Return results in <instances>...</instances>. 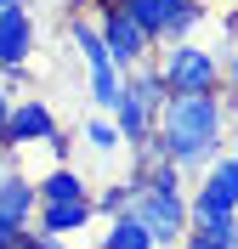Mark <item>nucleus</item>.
I'll list each match as a JSON object with an SVG mask.
<instances>
[{
    "instance_id": "nucleus-1",
    "label": "nucleus",
    "mask_w": 238,
    "mask_h": 249,
    "mask_svg": "<svg viewBox=\"0 0 238 249\" xmlns=\"http://www.w3.org/2000/svg\"><path fill=\"white\" fill-rule=\"evenodd\" d=\"M233 108L221 91H170L153 113V142L182 176H199L216 153H227Z\"/></svg>"
},
{
    "instance_id": "nucleus-2",
    "label": "nucleus",
    "mask_w": 238,
    "mask_h": 249,
    "mask_svg": "<svg viewBox=\"0 0 238 249\" xmlns=\"http://www.w3.org/2000/svg\"><path fill=\"white\" fill-rule=\"evenodd\" d=\"M130 215L142 221L147 232H153L159 249H176L182 238H187V176L176 170L170 159H159L153 170L136 181V198H130Z\"/></svg>"
},
{
    "instance_id": "nucleus-3",
    "label": "nucleus",
    "mask_w": 238,
    "mask_h": 249,
    "mask_svg": "<svg viewBox=\"0 0 238 249\" xmlns=\"http://www.w3.org/2000/svg\"><path fill=\"white\" fill-rule=\"evenodd\" d=\"M153 68L165 91H221V51L204 40H165L153 46Z\"/></svg>"
},
{
    "instance_id": "nucleus-4",
    "label": "nucleus",
    "mask_w": 238,
    "mask_h": 249,
    "mask_svg": "<svg viewBox=\"0 0 238 249\" xmlns=\"http://www.w3.org/2000/svg\"><path fill=\"white\" fill-rule=\"evenodd\" d=\"M216 215H238V159L233 153H216L187 187V221L193 227H204Z\"/></svg>"
},
{
    "instance_id": "nucleus-5",
    "label": "nucleus",
    "mask_w": 238,
    "mask_h": 249,
    "mask_svg": "<svg viewBox=\"0 0 238 249\" xmlns=\"http://www.w3.org/2000/svg\"><path fill=\"white\" fill-rule=\"evenodd\" d=\"M91 12H96L91 23L102 29V46H108L113 68H136V62H147V57H153V40L136 29V17L125 12V0H96Z\"/></svg>"
},
{
    "instance_id": "nucleus-6",
    "label": "nucleus",
    "mask_w": 238,
    "mask_h": 249,
    "mask_svg": "<svg viewBox=\"0 0 238 249\" xmlns=\"http://www.w3.org/2000/svg\"><path fill=\"white\" fill-rule=\"evenodd\" d=\"M51 130H57L51 102H40V96H12V108L0 119V147H6V153H29V147H46Z\"/></svg>"
},
{
    "instance_id": "nucleus-7",
    "label": "nucleus",
    "mask_w": 238,
    "mask_h": 249,
    "mask_svg": "<svg viewBox=\"0 0 238 249\" xmlns=\"http://www.w3.org/2000/svg\"><path fill=\"white\" fill-rule=\"evenodd\" d=\"M34 40H40V23H34L29 0H12V6H0V68H29Z\"/></svg>"
},
{
    "instance_id": "nucleus-8",
    "label": "nucleus",
    "mask_w": 238,
    "mask_h": 249,
    "mask_svg": "<svg viewBox=\"0 0 238 249\" xmlns=\"http://www.w3.org/2000/svg\"><path fill=\"white\" fill-rule=\"evenodd\" d=\"M34 227L51 238H79L96 227V210H91V193L85 198H63V204H34Z\"/></svg>"
},
{
    "instance_id": "nucleus-9",
    "label": "nucleus",
    "mask_w": 238,
    "mask_h": 249,
    "mask_svg": "<svg viewBox=\"0 0 238 249\" xmlns=\"http://www.w3.org/2000/svg\"><path fill=\"white\" fill-rule=\"evenodd\" d=\"M34 176L23 170H0V227H12V232H23V227H34Z\"/></svg>"
},
{
    "instance_id": "nucleus-10",
    "label": "nucleus",
    "mask_w": 238,
    "mask_h": 249,
    "mask_svg": "<svg viewBox=\"0 0 238 249\" xmlns=\"http://www.w3.org/2000/svg\"><path fill=\"white\" fill-rule=\"evenodd\" d=\"M153 113H159V108H147L136 91H119V102H113L108 119H113V130H119V142H125V153L136 147V142L153 136Z\"/></svg>"
},
{
    "instance_id": "nucleus-11",
    "label": "nucleus",
    "mask_w": 238,
    "mask_h": 249,
    "mask_svg": "<svg viewBox=\"0 0 238 249\" xmlns=\"http://www.w3.org/2000/svg\"><path fill=\"white\" fill-rule=\"evenodd\" d=\"M91 181L74 170V164H51L46 176H34V198L40 204H63V198H85Z\"/></svg>"
},
{
    "instance_id": "nucleus-12",
    "label": "nucleus",
    "mask_w": 238,
    "mask_h": 249,
    "mask_svg": "<svg viewBox=\"0 0 238 249\" xmlns=\"http://www.w3.org/2000/svg\"><path fill=\"white\" fill-rule=\"evenodd\" d=\"M96 249H159V244H153V232H147L142 221L125 210V215H108V221H102V232H96Z\"/></svg>"
},
{
    "instance_id": "nucleus-13",
    "label": "nucleus",
    "mask_w": 238,
    "mask_h": 249,
    "mask_svg": "<svg viewBox=\"0 0 238 249\" xmlns=\"http://www.w3.org/2000/svg\"><path fill=\"white\" fill-rule=\"evenodd\" d=\"M119 91H125V68H113V62L85 68V96H91V108H96V113H113Z\"/></svg>"
},
{
    "instance_id": "nucleus-14",
    "label": "nucleus",
    "mask_w": 238,
    "mask_h": 249,
    "mask_svg": "<svg viewBox=\"0 0 238 249\" xmlns=\"http://www.w3.org/2000/svg\"><path fill=\"white\" fill-rule=\"evenodd\" d=\"M176 6H182V0H125V12L136 17V29L147 34V40H165V29H170V17H176Z\"/></svg>"
},
{
    "instance_id": "nucleus-15",
    "label": "nucleus",
    "mask_w": 238,
    "mask_h": 249,
    "mask_svg": "<svg viewBox=\"0 0 238 249\" xmlns=\"http://www.w3.org/2000/svg\"><path fill=\"white\" fill-rule=\"evenodd\" d=\"M136 181L142 176H119V181H108V187H91V210H96V221H108V215H125L130 210V198H136Z\"/></svg>"
},
{
    "instance_id": "nucleus-16",
    "label": "nucleus",
    "mask_w": 238,
    "mask_h": 249,
    "mask_svg": "<svg viewBox=\"0 0 238 249\" xmlns=\"http://www.w3.org/2000/svg\"><path fill=\"white\" fill-rule=\"evenodd\" d=\"M68 40H74V51H79V62H85V68H102V62H113V57H108V46H102V29H96L91 17H74V23H68Z\"/></svg>"
},
{
    "instance_id": "nucleus-17",
    "label": "nucleus",
    "mask_w": 238,
    "mask_h": 249,
    "mask_svg": "<svg viewBox=\"0 0 238 249\" xmlns=\"http://www.w3.org/2000/svg\"><path fill=\"white\" fill-rule=\"evenodd\" d=\"M204 23H210V6H204V0H182L176 17H170V29H165V40H199ZM165 40H159V46H165Z\"/></svg>"
},
{
    "instance_id": "nucleus-18",
    "label": "nucleus",
    "mask_w": 238,
    "mask_h": 249,
    "mask_svg": "<svg viewBox=\"0 0 238 249\" xmlns=\"http://www.w3.org/2000/svg\"><path fill=\"white\" fill-rule=\"evenodd\" d=\"M79 136H85V147H91L96 159H113L119 147H125V142H119V130H113V119H108V113H91Z\"/></svg>"
},
{
    "instance_id": "nucleus-19",
    "label": "nucleus",
    "mask_w": 238,
    "mask_h": 249,
    "mask_svg": "<svg viewBox=\"0 0 238 249\" xmlns=\"http://www.w3.org/2000/svg\"><path fill=\"white\" fill-rule=\"evenodd\" d=\"M12 249H74V238H51V232H40V227H23Z\"/></svg>"
},
{
    "instance_id": "nucleus-20",
    "label": "nucleus",
    "mask_w": 238,
    "mask_h": 249,
    "mask_svg": "<svg viewBox=\"0 0 238 249\" xmlns=\"http://www.w3.org/2000/svg\"><path fill=\"white\" fill-rule=\"evenodd\" d=\"M221 85L238 96V46H227V57H221Z\"/></svg>"
},
{
    "instance_id": "nucleus-21",
    "label": "nucleus",
    "mask_w": 238,
    "mask_h": 249,
    "mask_svg": "<svg viewBox=\"0 0 238 249\" xmlns=\"http://www.w3.org/2000/svg\"><path fill=\"white\" fill-rule=\"evenodd\" d=\"M17 244V232H12V227H0V249H12Z\"/></svg>"
},
{
    "instance_id": "nucleus-22",
    "label": "nucleus",
    "mask_w": 238,
    "mask_h": 249,
    "mask_svg": "<svg viewBox=\"0 0 238 249\" xmlns=\"http://www.w3.org/2000/svg\"><path fill=\"white\" fill-rule=\"evenodd\" d=\"M6 108H12V91H6V85H0V119H6Z\"/></svg>"
},
{
    "instance_id": "nucleus-23",
    "label": "nucleus",
    "mask_w": 238,
    "mask_h": 249,
    "mask_svg": "<svg viewBox=\"0 0 238 249\" xmlns=\"http://www.w3.org/2000/svg\"><path fill=\"white\" fill-rule=\"evenodd\" d=\"M227 153H233V159H238V130H227Z\"/></svg>"
},
{
    "instance_id": "nucleus-24",
    "label": "nucleus",
    "mask_w": 238,
    "mask_h": 249,
    "mask_svg": "<svg viewBox=\"0 0 238 249\" xmlns=\"http://www.w3.org/2000/svg\"><path fill=\"white\" fill-rule=\"evenodd\" d=\"M6 164H12V153H6V147H0V170H6Z\"/></svg>"
},
{
    "instance_id": "nucleus-25",
    "label": "nucleus",
    "mask_w": 238,
    "mask_h": 249,
    "mask_svg": "<svg viewBox=\"0 0 238 249\" xmlns=\"http://www.w3.org/2000/svg\"><path fill=\"white\" fill-rule=\"evenodd\" d=\"M0 6H12V0H0Z\"/></svg>"
},
{
    "instance_id": "nucleus-26",
    "label": "nucleus",
    "mask_w": 238,
    "mask_h": 249,
    "mask_svg": "<svg viewBox=\"0 0 238 249\" xmlns=\"http://www.w3.org/2000/svg\"><path fill=\"white\" fill-rule=\"evenodd\" d=\"M176 249H182V244H176Z\"/></svg>"
}]
</instances>
